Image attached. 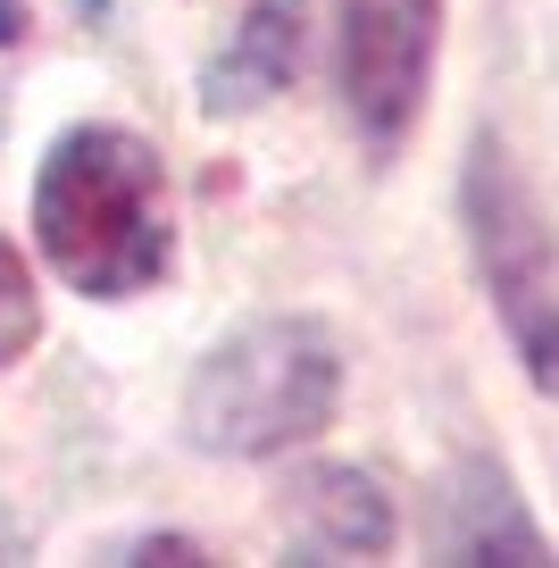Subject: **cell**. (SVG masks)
Returning <instances> with one entry per match:
<instances>
[{
	"mask_svg": "<svg viewBox=\"0 0 559 568\" xmlns=\"http://www.w3.org/2000/svg\"><path fill=\"white\" fill-rule=\"evenodd\" d=\"M34 234L42 260L92 293V302H125L167 267V184H159L151 142L118 134V125H75L51 142L34 184Z\"/></svg>",
	"mask_w": 559,
	"mask_h": 568,
	"instance_id": "cell-1",
	"label": "cell"
},
{
	"mask_svg": "<svg viewBox=\"0 0 559 568\" xmlns=\"http://www.w3.org/2000/svg\"><path fill=\"white\" fill-rule=\"evenodd\" d=\"M343 402V359L326 326L309 318H260L210 352L193 376V444L226 460H267V452L309 444Z\"/></svg>",
	"mask_w": 559,
	"mask_h": 568,
	"instance_id": "cell-2",
	"label": "cell"
},
{
	"mask_svg": "<svg viewBox=\"0 0 559 568\" xmlns=\"http://www.w3.org/2000/svg\"><path fill=\"white\" fill-rule=\"evenodd\" d=\"M468 234H476V267H485L492 302L509 318V343L559 393V243H551V226L535 217L526 184L509 176V160L492 142L468 168Z\"/></svg>",
	"mask_w": 559,
	"mask_h": 568,
	"instance_id": "cell-3",
	"label": "cell"
},
{
	"mask_svg": "<svg viewBox=\"0 0 559 568\" xmlns=\"http://www.w3.org/2000/svg\"><path fill=\"white\" fill-rule=\"evenodd\" d=\"M435 26L443 0H343V92L367 142H402L418 125Z\"/></svg>",
	"mask_w": 559,
	"mask_h": 568,
	"instance_id": "cell-4",
	"label": "cell"
},
{
	"mask_svg": "<svg viewBox=\"0 0 559 568\" xmlns=\"http://www.w3.org/2000/svg\"><path fill=\"white\" fill-rule=\"evenodd\" d=\"M284 535L293 551H326V560H367V551H385L393 535V510L385 494L359 477V468H317V477L293 485V510H284Z\"/></svg>",
	"mask_w": 559,
	"mask_h": 568,
	"instance_id": "cell-5",
	"label": "cell"
},
{
	"mask_svg": "<svg viewBox=\"0 0 559 568\" xmlns=\"http://www.w3.org/2000/svg\"><path fill=\"white\" fill-rule=\"evenodd\" d=\"M435 551H459V560H542V535L526 527V510L509 501V485L492 468H468L443 494Z\"/></svg>",
	"mask_w": 559,
	"mask_h": 568,
	"instance_id": "cell-6",
	"label": "cell"
},
{
	"mask_svg": "<svg viewBox=\"0 0 559 568\" xmlns=\"http://www.w3.org/2000/svg\"><path fill=\"white\" fill-rule=\"evenodd\" d=\"M301 9H309V0H260V9L243 18V34H234V42H226V59L210 68V109H217V118H234V109L267 101V92L293 75Z\"/></svg>",
	"mask_w": 559,
	"mask_h": 568,
	"instance_id": "cell-7",
	"label": "cell"
},
{
	"mask_svg": "<svg viewBox=\"0 0 559 568\" xmlns=\"http://www.w3.org/2000/svg\"><path fill=\"white\" fill-rule=\"evenodd\" d=\"M34 326H42V310H34V276H26V260L9 243H0V368L34 343Z\"/></svg>",
	"mask_w": 559,
	"mask_h": 568,
	"instance_id": "cell-8",
	"label": "cell"
},
{
	"mask_svg": "<svg viewBox=\"0 0 559 568\" xmlns=\"http://www.w3.org/2000/svg\"><path fill=\"white\" fill-rule=\"evenodd\" d=\"M26 34V9H18V0H0V42H18Z\"/></svg>",
	"mask_w": 559,
	"mask_h": 568,
	"instance_id": "cell-9",
	"label": "cell"
}]
</instances>
